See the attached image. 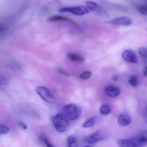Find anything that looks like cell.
<instances>
[{"label": "cell", "mask_w": 147, "mask_h": 147, "mask_svg": "<svg viewBox=\"0 0 147 147\" xmlns=\"http://www.w3.org/2000/svg\"><path fill=\"white\" fill-rule=\"evenodd\" d=\"M77 139L74 136H70L68 137L67 140V147H77Z\"/></svg>", "instance_id": "obj_15"}, {"label": "cell", "mask_w": 147, "mask_h": 147, "mask_svg": "<svg viewBox=\"0 0 147 147\" xmlns=\"http://www.w3.org/2000/svg\"><path fill=\"white\" fill-rule=\"evenodd\" d=\"M9 128L5 124H0V134L1 135H5L9 132Z\"/></svg>", "instance_id": "obj_21"}, {"label": "cell", "mask_w": 147, "mask_h": 147, "mask_svg": "<svg viewBox=\"0 0 147 147\" xmlns=\"http://www.w3.org/2000/svg\"><path fill=\"white\" fill-rule=\"evenodd\" d=\"M41 140L43 142V143L45 145L46 147H55L49 141L47 138L45 136H42L41 137Z\"/></svg>", "instance_id": "obj_22"}, {"label": "cell", "mask_w": 147, "mask_h": 147, "mask_svg": "<svg viewBox=\"0 0 147 147\" xmlns=\"http://www.w3.org/2000/svg\"><path fill=\"white\" fill-rule=\"evenodd\" d=\"M87 7L91 11H94L98 13L106 14L105 9L98 3L92 1L86 2Z\"/></svg>", "instance_id": "obj_8"}, {"label": "cell", "mask_w": 147, "mask_h": 147, "mask_svg": "<svg viewBox=\"0 0 147 147\" xmlns=\"http://www.w3.org/2000/svg\"><path fill=\"white\" fill-rule=\"evenodd\" d=\"M146 113H147V106L146 107Z\"/></svg>", "instance_id": "obj_28"}, {"label": "cell", "mask_w": 147, "mask_h": 147, "mask_svg": "<svg viewBox=\"0 0 147 147\" xmlns=\"http://www.w3.org/2000/svg\"><path fill=\"white\" fill-rule=\"evenodd\" d=\"M134 139L140 144L144 145L147 143V135L140 134L134 137Z\"/></svg>", "instance_id": "obj_16"}, {"label": "cell", "mask_w": 147, "mask_h": 147, "mask_svg": "<svg viewBox=\"0 0 147 147\" xmlns=\"http://www.w3.org/2000/svg\"><path fill=\"white\" fill-rule=\"evenodd\" d=\"M67 57L70 60L74 62H83L85 60L84 57L75 53H68L67 54Z\"/></svg>", "instance_id": "obj_13"}, {"label": "cell", "mask_w": 147, "mask_h": 147, "mask_svg": "<svg viewBox=\"0 0 147 147\" xmlns=\"http://www.w3.org/2000/svg\"><path fill=\"white\" fill-rule=\"evenodd\" d=\"M68 121L62 114H57L53 119V123L55 129L60 133H64L68 130Z\"/></svg>", "instance_id": "obj_2"}, {"label": "cell", "mask_w": 147, "mask_h": 147, "mask_svg": "<svg viewBox=\"0 0 147 147\" xmlns=\"http://www.w3.org/2000/svg\"><path fill=\"white\" fill-rule=\"evenodd\" d=\"M90 147L89 146H86V147Z\"/></svg>", "instance_id": "obj_29"}, {"label": "cell", "mask_w": 147, "mask_h": 147, "mask_svg": "<svg viewBox=\"0 0 147 147\" xmlns=\"http://www.w3.org/2000/svg\"><path fill=\"white\" fill-rule=\"evenodd\" d=\"M132 122L131 117L127 114H122L118 117L117 122L121 127H125L128 126Z\"/></svg>", "instance_id": "obj_11"}, {"label": "cell", "mask_w": 147, "mask_h": 147, "mask_svg": "<svg viewBox=\"0 0 147 147\" xmlns=\"http://www.w3.org/2000/svg\"><path fill=\"white\" fill-rule=\"evenodd\" d=\"M137 9L141 13L147 16V4L139 5L137 6Z\"/></svg>", "instance_id": "obj_20"}, {"label": "cell", "mask_w": 147, "mask_h": 147, "mask_svg": "<svg viewBox=\"0 0 147 147\" xmlns=\"http://www.w3.org/2000/svg\"><path fill=\"white\" fill-rule=\"evenodd\" d=\"M92 73L89 71H86L83 72L79 75V77L80 79L83 80H86L89 79L91 77Z\"/></svg>", "instance_id": "obj_19"}, {"label": "cell", "mask_w": 147, "mask_h": 147, "mask_svg": "<svg viewBox=\"0 0 147 147\" xmlns=\"http://www.w3.org/2000/svg\"><path fill=\"white\" fill-rule=\"evenodd\" d=\"M118 146L120 147H143V145L140 144L133 138L131 139H123L118 141Z\"/></svg>", "instance_id": "obj_7"}, {"label": "cell", "mask_w": 147, "mask_h": 147, "mask_svg": "<svg viewBox=\"0 0 147 147\" xmlns=\"http://www.w3.org/2000/svg\"><path fill=\"white\" fill-rule=\"evenodd\" d=\"M122 57L126 61L133 63H137V57L135 53L130 50L124 51L122 53Z\"/></svg>", "instance_id": "obj_10"}, {"label": "cell", "mask_w": 147, "mask_h": 147, "mask_svg": "<svg viewBox=\"0 0 147 147\" xmlns=\"http://www.w3.org/2000/svg\"><path fill=\"white\" fill-rule=\"evenodd\" d=\"M111 110L112 109L110 105L107 104H104L101 106L99 111L101 115L105 116L109 115L111 112Z\"/></svg>", "instance_id": "obj_14"}, {"label": "cell", "mask_w": 147, "mask_h": 147, "mask_svg": "<svg viewBox=\"0 0 147 147\" xmlns=\"http://www.w3.org/2000/svg\"><path fill=\"white\" fill-rule=\"evenodd\" d=\"M82 111L76 105L69 104L62 108V115L68 121L77 120L81 115Z\"/></svg>", "instance_id": "obj_1"}, {"label": "cell", "mask_w": 147, "mask_h": 147, "mask_svg": "<svg viewBox=\"0 0 147 147\" xmlns=\"http://www.w3.org/2000/svg\"><path fill=\"white\" fill-rule=\"evenodd\" d=\"M96 118L95 116L89 118L84 123L83 125V127L87 128L92 127L96 122Z\"/></svg>", "instance_id": "obj_17"}, {"label": "cell", "mask_w": 147, "mask_h": 147, "mask_svg": "<svg viewBox=\"0 0 147 147\" xmlns=\"http://www.w3.org/2000/svg\"><path fill=\"white\" fill-rule=\"evenodd\" d=\"M146 4H147V3Z\"/></svg>", "instance_id": "obj_30"}, {"label": "cell", "mask_w": 147, "mask_h": 147, "mask_svg": "<svg viewBox=\"0 0 147 147\" xmlns=\"http://www.w3.org/2000/svg\"><path fill=\"white\" fill-rule=\"evenodd\" d=\"M60 13H69L76 16H83L89 13L90 10L84 6L64 7L59 9Z\"/></svg>", "instance_id": "obj_3"}, {"label": "cell", "mask_w": 147, "mask_h": 147, "mask_svg": "<svg viewBox=\"0 0 147 147\" xmlns=\"http://www.w3.org/2000/svg\"><path fill=\"white\" fill-rule=\"evenodd\" d=\"M119 76H118V75H117V74H115V75H114V76L112 77V79L115 81H118V80H119Z\"/></svg>", "instance_id": "obj_26"}, {"label": "cell", "mask_w": 147, "mask_h": 147, "mask_svg": "<svg viewBox=\"0 0 147 147\" xmlns=\"http://www.w3.org/2000/svg\"><path fill=\"white\" fill-rule=\"evenodd\" d=\"M47 20L50 22H55L58 21L68 22H71V23L78 26L77 23H75L72 20L67 18V17L60 15L53 16H51L50 18H48Z\"/></svg>", "instance_id": "obj_12"}, {"label": "cell", "mask_w": 147, "mask_h": 147, "mask_svg": "<svg viewBox=\"0 0 147 147\" xmlns=\"http://www.w3.org/2000/svg\"><path fill=\"white\" fill-rule=\"evenodd\" d=\"M19 125L24 130H26L27 129V126L24 123L22 122V121H20L19 123Z\"/></svg>", "instance_id": "obj_25"}, {"label": "cell", "mask_w": 147, "mask_h": 147, "mask_svg": "<svg viewBox=\"0 0 147 147\" xmlns=\"http://www.w3.org/2000/svg\"><path fill=\"white\" fill-rule=\"evenodd\" d=\"M143 75L145 77H147V67H145L143 72Z\"/></svg>", "instance_id": "obj_27"}, {"label": "cell", "mask_w": 147, "mask_h": 147, "mask_svg": "<svg viewBox=\"0 0 147 147\" xmlns=\"http://www.w3.org/2000/svg\"><path fill=\"white\" fill-rule=\"evenodd\" d=\"M104 92L107 96L111 97H115L120 95L121 89L117 86L110 85L106 87Z\"/></svg>", "instance_id": "obj_9"}, {"label": "cell", "mask_w": 147, "mask_h": 147, "mask_svg": "<svg viewBox=\"0 0 147 147\" xmlns=\"http://www.w3.org/2000/svg\"><path fill=\"white\" fill-rule=\"evenodd\" d=\"M36 93L45 102L48 103H52L54 102L53 95L47 87L39 86L36 88Z\"/></svg>", "instance_id": "obj_4"}, {"label": "cell", "mask_w": 147, "mask_h": 147, "mask_svg": "<svg viewBox=\"0 0 147 147\" xmlns=\"http://www.w3.org/2000/svg\"><path fill=\"white\" fill-rule=\"evenodd\" d=\"M105 139L103 133L100 130H97L91 134L85 139V142L89 144L97 143Z\"/></svg>", "instance_id": "obj_6"}, {"label": "cell", "mask_w": 147, "mask_h": 147, "mask_svg": "<svg viewBox=\"0 0 147 147\" xmlns=\"http://www.w3.org/2000/svg\"><path fill=\"white\" fill-rule=\"evenodd\" d=\"M140 54L144 57L147 58V48L146 47H141L139 49Z\"/></svg>", "instance_id": "obj_23"}, {"label": "cell", "mask_w": 147, "mask_h": 147, "mask_svg": "<svg viewBox=\"0 0 147 147\" xmlns=\"http://www.w3.org/2000/svg\"><path fill=\"white\" fill-rule=\"evenodd\" d=\"M56 70L58 71V73H60V74H63L64 76H66V77H69L70 76V74L66 72L63 69L61 68H60V67H57L56 68Z\"/></svg>", "instance_id": "obj_24"}, {"label": "cell", "mask_w": 147, "mask_h": 147, "mask_svg": "<svg viewBox=\"0 0 147 147\" xmlns=\"http://www.w3.org/2000/svg\"><path fill=\"white\" fill-rule=\"evenodd\" d=\"M129 83L133 87L137 86L138 83V79L137 76L134 75H131L129 80Z\"/></svg>", "instance_id": "obj_18"}, {"label": "cell", "mask_w": 147, "mask_h": 147, "mask_svg": "<svg viewBox=\"0 0 147 147\" xmlns=\"http://www.w3.org/2000/svg\"><path fill=\"white\" fill-rule=\"evenodd\" d=\"M107 23L108 24L115 25V26H128L132 24V20L128 16H123L108 21Z\"/></svg>", "instance_id": "obj_5"}]
</instances>
